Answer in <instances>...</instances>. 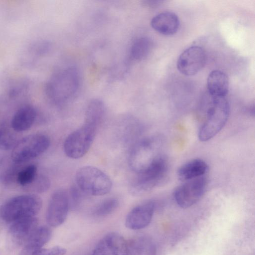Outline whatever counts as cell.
<instances>
[{
    "label": "cell",
    "mask_w": 255,
    "mask_h": 255,
    "mask_svg": "<svg viewBox=\"0 0 255 255\" xmlns=\"http://www.w3.org/2000/svg\"><path fill=\"white\" fill-rule=\"evenodd\" d=\"M84 193L78 188L76 185L72 186L69 191V197H70L72 201L75 204H78L82 197Z\"/></svg>",
    "instance_id": "83f0119b"
},
{
    "label": "cell",
    "mask_w": 255,
    "mask_h": 255,
    "mask_svg": "<svg viewBox=\"0 0 255 255\" xmlns=\"http://www.w3.org/2000/svg\"><path fill=\"white\" fill-rule=\"evenodd\" d=\"M119 200L116 198H107L99 203L93 211V215L98 217H103L113 213L119 206Z\"/></svg>",
    "instance_id": "603a6c76"
},
{
    "label": "cell",
    "mask_w": 255,
    "mask_h": 255,
    "mask_svg": "<svg viewBox=\"0 0 255 255\" xmlns=\"http://www.w3.org/2000/svg\"><path fill=\"white\" fill-rule=\"evenodd\" d=\"M76 185L84 193L91 196H102L108 194L112 188V181L100 169L85 166L77 170L75 176Z\"/></svg>",
    "instance_id": "5b68a950"
},
{
    "label": "cell",
    "mask_w": 255,
    "mask_h": 255,
    "mask_svg": "<svg viewBox=\"0 0 255 255\" xmlns=\"http://www.w3.org/2000/svg\"><path fill=\"white\" fill-rule=\"evenodd\" d=\"M97 127L84 123L65 139L63 148L69 158L78 159L84 156L92 145L97 132Z\"/></svg>",
    "instance_id": "52a82bcc"
},
{
    "label": "cell",
    "mask_w": 255,
    "mask_h": 255,
    "mask_svg": "<svg viewBox=\"0 0 255 255\" xmlns=\"http://www.w3.org/2000/svg\"><path fill=\"white\" fill-rule=\"evenodd\" d=\"M168 163L163 155L143 171L137 173L130 190L134 195H139L162 184L167 176Z\"/></svg>",
    "instance_id": "8992f818"
},
{
    "label": "cell",
    "mask_w": 255,
    "mask_h": 255,
    "mask_svg": "<svg viewBox=\"0 0 255 255\" xmlns=\"http://www.w3.org/2000/svg\"><path fill=\"white\" fill-rule=\"evenodd\" d=\"M14 133L6 128H0V149H13L17 142Z\"/></svg>",
    "instance_id": "d4e9b609"
},
{
    "label": "cell",
    "mask_w": 255,
    "mask_h": 255,
    "mask_svg": "<svg viewBox=\"0 0 255 255\" xmlns=\"http://www.w3.org/2000/svg\"><path fill=\"white\" fill-rule=\"evenodd\" d=\"M37 169L35 165L30 164L20 170L17 174V183L24 187L29 185L37 176Z\"/></svg>",
    "instance_id": "cb8c5ba5"
},
{
    "label": "cell",
    "mask_w": 255,
    "mask_h": 255,
    "mask_svg": "<svg viewBox=\"0 0 255 255\" xmlns=\"http://www.w3.org/2000/svg\"><path fill=\"white\" fill-rule=\"evenodd\" d=\"M50 186V181L48 177L44 175L36 177L35 179L27 186L31 190L37 192H43L47 190Z\"/></svg>",
    "instance_id": "484cf974"
},
{
    "label": "cell",
    "mask_w": 255,
    "mask_h": 255,
    "mask_svg": "<svg viewBox=\"0 0 255 255\" xmlns=\"http://www.w3.org/2000/svg\"><path fill=\"white\" fill-rule=\"evenodd\" d=\"M36 117L35 109L30 106H25L18 110L13 116L11 126L13 130L21 132L28 129Z\"/></svg>",
    "instance_id": "d6986e66"
},
{
    "label": "cell",
    "mask_w": 255,
    "mask_h": 255,
    "mask_svg": "<svg viewBox=\"0 0 255 255\" xmlns=\"http://www.w3.org/2000/svg\"><path fill=\"white\" fill-rule=\"evenodd\" d=\"M42 207V200L37 195L24 194L7 200L0 207V217L12 223L17 220L35 217Z\"/></svg>",
    "instance_id": "7a4b0ae2"
},
{
    "label": "cell",
    "mask_w": 255,
    "mask_h": 255,
    "mask_svg": "<svg viewBox=\"0 0 255 255\" xmlns=\"http://www.w3.org/2000/svg\"><path fill=\"white\" fill-rule=\"evenodd\" d=\"M206 55L203 48L192 46L186 49L179 55L177 61L178 71L186 76L196 74L204 67Z\"/></svg>",
    "instance_id": "7c38bea8"
},
{
    "label": "cell",
    "mask_w": 255,
    "mask_h": 255,
    "mask_svg": "<svg viewBox=\"0 0 255 255\" xmlns=\"http://www.w3.org/2000/svg\"><path fill=\"white\" fill-rule=\"evenodd\" d=\"M92 255H129L127 242L119 233H109L99 242Z\"/></svg>",
    "instance_id": "5bb4252c"
},
{
    "label": "cell",
    "mask_w": 255,
    "mask_h": 255,
    "mask_svg": "<svg viewBox=\"0 0 255 255\" xmlns=\"http://www.w3.org/2000/svg\"><path fill=\"white\" fill-rule=\"evenodd\" d=\"M66 250L60 246H55L49 248H42L31 255H64Z\"/></svg>",
    "instance_id": "4316f807"
},
{
    "label": "cell",
    "mask_w": 255,
    "mask_h": 255,
    "mask_svg": "<svg viewBox=\"0 0 255 255\" xmlns=\"http://www.w3.org/2000/svg\"><path fill=\"white\" fill-rule=\"evenodd\" d=\"M50 143L49 138L45 134L27 135L17 141L12 149L11 158L17 164L24 162L44 153Z\"/></svg>",
    "instance_id": "ba28073f"
},
{
    "label": "cell",
    "mask_w": 255,
    "mask_h": 255,
    "mask_svg": "<svg viewBox=\"0 0 255 255\" xmlns=\"http://www.w3.org/2000/svg\"><path fill=\"white\" fill-rule=\"evenodd\" d=\"M183 182L175 189L173 197L179 206L188 208L201 199L206 191L207 181L203 176Z\"/></svg>",
    "instance_id": "9c48e42d"
},
{
    "label": "cell",
    "mask_w": 255,
    "mask_h": 255,
    "mask_svg": "<svg viewBox=\"0 0 255 255\" xmlns=\"http://www.w3.org/2000/svg\"><path fill=\"white\" fill-rule=\"evenodd\" d=\"M208 93L214 97H225L229 91V81L227 75L219 70L210 72L207 80Z\"/></svg>",
    "instance_id": "e0dca14e"
},
{
    "label": "cell",
    "mask_w": 255,
    "mask_h": 255,
    "mask_svg": "<svg viewBox=\"0 0 255 255\" xmlns=\"http://www.w3.org/2000/svg\"><path fill=\"white\" fill-rule=\"evenodd\" d=\"M179 24L178 16L170 11L158 13L152 18L150 22L154 30L164 35L175 34L178 30Z\"/></svg>",
    "instance_id": "9a60e30c"
},
{
    "label": "cell",
    "mask_w": 255,
    "mask_h": 255,
    "mask_svg": "<svg viewBox=\"0 0 255 255\" xmlns=\"http://www.w3.org/2000/svg\"><path fill=\"white\" fill-rule=\"evenodd\" d=\"M105 112V105L102 101L99 99L92 100L86 108L84 123L98 127L104 117Z\"/></svg>",
    "instance_id": "44dd1931"
},
{
    "label": "cell",
    "mask_w": 255,
    "mask_h": 255,
    "mask_svg": "<svg viewBox=\"0 0 255 255\" xmlns=\"http://www.w3.org/2000/svg\"><path fill=\"white\" fill-rule=\"evenodd\" d=\"M130 255H156V248L153 240L148 236L139 235L133 237L127 243Z\"/></svg>",
    "instance_id": "ffe728a7"
},
{
    "label": "cell",
    "mask_w": 255,
    "mask_h": 255,
    "mask_svg": "<svg viewBox=\"0 0 255 255\" xmlns=\"http://www.w3.org/2000/svg\"><path fill=\"white\" fill-rule=\"evenodd\" d=\"M70 200L67 192L63 189L55 191L51 196L46 214L47 224L56 227L66 220L69 208Z\"/></svg>",
    "instance_id": "30bf717a"
},
{
    "label": "cell",
    "mask_w": 255,
    "mask_h": 255,
    "mask_svg": "<svg viewBox=\"0 0 255 255\" xmlns=\"http://www.w3.org/2000/svg\"><path fill=\"white\" fill-rule=\"evenodd\" d=\"M152 46V41L149 37H142L137 39L131 46L132 57L136 60L145 58L150 52Z\"/></svg>",
    "instance_id": "7402d4cb"
},
{
    "label": "cell",
    "mask_w": 255,
    "mask_h": 255,
    "mask_svg": "<svg viewBox=\"0 0 255 255\" xmlns=\"http://www.w3.org/2000/svg\"><path fill=\"white\" fill-rule=\"evenodd\" d=\"M51 230L47 226L38 227L21 247L18 255H31L41 249L50 240Z\"/></svg>",
    "instance_id": "2e32d148"
},
{
    "label": "cell",
    "mask_w": 255,
    "mask_h": 255,
    "mask_svg": "<svg viewBox=\"0 0 255 255\" xmlns=\"http://www.w3.org/2000/svg\"><path fill=\"white\" fill-rule=\"evenodd\" d=\"M162 140L152 136L137 141L128 155V164L136 174L143 171L163 154L161 153Z\"/></svg>",
    "instance_id": "3957f363"
},
{
    "label": "cell",
    "mask_w": 255,
    "mask_h": 255,
    "mask_svg": "<svg viewBox=\"0 0 255 255\" xmlns=\"http://www.w3.org/2000/svg\"><path fill=\"white\" fill-rule=\"evenodd\" d=\"M36 217L20 219L11 223L7 234L8 247L12 249L22 247L38 228Z\"/></svg>",
    "instance_id": "8fae6325"
},
{
    "label": "cell",
    "mask_w": 255,
    "mask_h": 255,
    "mask_svg": "<svg viewBox=\"0 0 255 255\" xmlns=\"http://www.w3.org/2000/svg\"><path fill=\"white\" fill-rule=\"evenodd\" d=\"M208 169V166L205 161L200 159H194L179 167L177 176L180 181L185 182L204 176Z\"/></svg>",
    "instance_id": "ac0fdd59"
},
{
    "label": "cell",
    "mask_w": 255,
    "mask_h": 255,
    "mask_svg": "<svg viewBox=\"0 0 255 255\" xmlns=\"http://www.w3.org/2000/svg\"><path fill=\"white\" fill-rule=\"evenodd\" d=\"M205 119L198 132L201 141L214 137L226 124L230 114V105L226 97H214L207 93Z\"/></svg>",
    "instance_id": "6da1fadb"
},
{
    "label": "cell",
    "mask_w": 255,
    "mask_h": 255,
    "mask_svg": "<svg viewBox=\"0 0 255 255\" xmlns=\"http://www.w3.org/2000/svg\"><path fill=\"white\" fill-rule=\"evenodd\" d=\"M79 81V75L75 68L69 67L61 70L48 84V95L56 104L64 103L77 92Z\"/></svg>",
    "instance_id": "277c9868"
},
{
    "label": "cell",
    "mask_w": 255,
    "mask_h": 255,
    "mask_svg": "<svg viewBox=\"0 0 255 255\" xmlns=\"http://www.w3.org/2000/svg\"><path fill=\"white\" fill-rule=\"evenodd\" d=\"M155 206L154 201H149L134 207L126 217V227L130 230H138L148 226L152 220Z\"/></svg>",
    "instance_id": "4fadbf2b"
}]
</instances>
